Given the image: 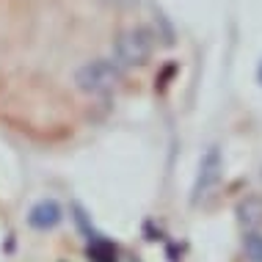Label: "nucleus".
<instances>
[{
  "label": "nucleus",
  "mask_w": 262,
  "mask_h": 262,
  "mask_svg": "<svg viewBox=\"0 0 262 262\" xmlns=\"http://www.w3.org/2000/svg\"><path fill=\"white\" fill-rule=\"evenodd\" d=\"M61 218H63V210L55 199H41L31 207V212H28V224H31L33 229H41V232L58 226Z\"/></svg>",
  "instance_id": "nucleus-4"
},
{
  "label": "nucleus",
  "mask_w": 262,
  "mask_h": 262,
  "mask_svg": "<svg viewBox=\"0 0 262 262\" xmlns=\"http://www.w3.org/2000/svg\"><path fill=\"white\" fill-rule=\"evenodd\" d=\"M257 80L262 83V61H259V69H257Z\"/></svg>",
  "instance_id": "nucleus-10"
},
{
  "label": "nucleus",
  "mask_w": 262,
  "mask_h": 262,
  "mask_svg": "<svg viewBox=\"0 0 262 262\" xmlns=\"http://www.w3.org/2000/svg\"><path fill=\"white\" fill-rule=\"evenodd\" d=\"M221 171H224L221 149H218V146H210L207 155H204L202 163H199V177H196V182H193V196H190V202L199 204L204 196H210V190L221 182Z\"/></svg>",
  "instance_id": "nucleus-3"
},
{
  "label": "nucleus",
  "mask_w": 262,
  "mask_h": 262,
  "mask_svg": "<svg viewBox=\"0 0 262 262\" xmlns=\"http://www.w3.org/2000/svg\"><path fill=\"white\" fill-rule=\"evenodd\" d=\"M174 72H177V63H168V67H166V69H163V72L158 75V89H160V91L168 86V80L174 77Z\"/></svg>",
  "instance_id": "nucleus-8"
},
{
  "label": "nucleus",
  "mask_w": 262,
  "mask_h": 262,
  "mask_svg": "<svg viewBox=\"0 0 262 262\" xmlns=\"http://www.w3.org/2000/svg\"><path fill=\"white\" fill-rule=\"evenodd\" d=\"M235 215H237V224L246 232H259V226H262V193H251L246 199H240L235 207Z\"/></svg>",
  "instance_id": "nucleus-5"
},
{
  "label": "nucleus",
  "mask_w": 262,
  "mask_h": 262,
  "mask_svg": "<svg viewBox=\"0 0 262 262\" xmlns=\"http://www.w3.org/2000/svg\"><path fill=\"white\" fill-rule=\"evenodd\" d=\"M155 31L149 25H136L130 31H124L122 36L113 41V61L119 67H144L155 53Z\"/></svg>",
  "instance_id": "nucleus-1"
},
{
  "label": "nucleus",
  "mask_w": 262,
  "mask_h": 262,
  "mask_svg": "<svg viewBox=\"0 0 262 262\" xmlns=\"http://www.w3.org/2000/svg\"><path fill=\"white\" fill-rule=\"evenodd\" d=\"M124 77V69L119 67L116 61L111 58H97L83 63L80 69L75 72V83L80 91L86 94H108L119 86V80Z\"/></svg>",
  "instance_id": "nucleus-2"
},
{
  "label": "nucleus",
  "mask_w": 262,
  "mask_h": 262,
  "mask_svg": "<svg viewBox=\"0 0 262 262\" xmlns=\"http://www.w3.org/2000/svg\"><path fill=\"white\" fill-rule=\"evenodd\" d=\"M113 3H119V6H130V3H136V0H113Z\"/></svg>",
  "instance_id": "nucleus-9"
},
{
  "label": "nucleus",
  "mask_w": 262,
  "mask_h": 262,
  "mask_svg": "<svg viewBox=\"0 0 262 262\" xmlns=\"http://www.w3.org/2000/svg\"><path fill=\"white\" fill-rule=\"evenodd\" d=\"M243 251L251 262H262V232H246L243 235Z\"/></svg>",
  "instance_id": "nucleus-7"
},
{
  "label": "nucleus",
  "mask_w": 262,
  "mask_h": 262,
  "mask_svg": "<svg viewBox=\"0 0 262 262\" xmlns=\"http://www.w3.org/2000/svg\"><path fill=\"white\" fill-rule=\"evenodd\" d=\"M89 257L91 262H116V246L111 243L105 235H94V237H89Z\"/></svg>",
  "instance_id": "nucleus-6"
}]
</instances>
